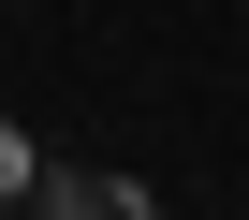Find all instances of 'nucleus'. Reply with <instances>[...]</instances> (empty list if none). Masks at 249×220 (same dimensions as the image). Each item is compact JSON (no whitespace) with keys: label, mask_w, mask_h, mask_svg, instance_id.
I'll return each instance as SVG.
<instances>
[{"label":"nucleus","mask_w":249,"mask_h":220,"mask_svg":"<svg viewBox=\"0 0 249 220\" xmlns=\"http://www.w3.org/2000/svg\"><path fill=\"white\" fill-rule=\"evenodd\" d=\"M30 220H147V191H132V176H88V162H73V176H30Z\"/></svg>","instance_id":"1"},{"label":"nucleus","mask_w":249,"mask_h":220,"mask_svg":"<svg viewBox=\"0 0 249 220\" xmlns=\"http://www.w3.org/2000/svg\"><path fill=\"white\" fill-rule=\"evenodd\" d=\"M30 176H44V162H30V132L0 118V205H30Z\"/></svg>","instance_id":"2"}]
</instances>
